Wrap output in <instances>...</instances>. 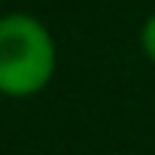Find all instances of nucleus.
<instances>
[{
    "instance_id": "nucleus-1",
    "label": "nucleus",
    "mask_w": 155,
    "mask_h": 155,
    "mask_svg": "<svg viewBox=\"0 0 155 155\" xmlns=\"http://www.w3.org/2000/svg\"><path fill=\"white\" fill-rule=\"evenodd\" d=\"M58 73V43L31 12L0 15V97L31 101Z\"/></svg>"
},
{
    "instance_id": "nucleus-2",
    "label": "nucleus",
    "mask_w": 155,
    "mask_h": 155,
    "mask_svg": "<svg viewBox=\"0 0 155 155\" xmlns=\"http://www.w3.org/2000/svg\"><path fill=\"white\" fill-rule=\"evenodd\" d=\"M140 52L146 55L149 64H155V12H149L140 28Z\"/></svg>"
}]
</instances>
